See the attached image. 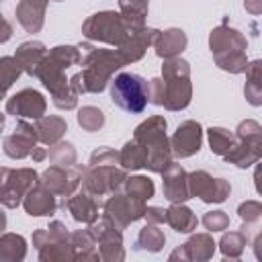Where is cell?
Here are the masks:
<instances>
[{"label":"cell","instance_id":"obj_27","mask_svg":"<svg viewBox=\"0 0 262 262\" xmlns=\"http://www.w3.org/2000/svg\"><path fill=\"white\" fill-rule=\"evenodd\" d=\"M35 131H37V139L45 145H53L57 141H61L63 133L68 131V125H66V119L63 117H57V115H43L41 119H37V125H35Z\"/></svg>","mask_w":262,"mask_h":262},{"label":"cell","instance_id":"obj_17","mask_svg":"<svg viewBox=\"0 0 262 262\" xmlns=\"http://www.w3.org/2000/svg\"><path fill=\"white\" fill-rule=\"evenodd\" d=\"M203 131L196 121H184L178 125L170 139V149L176 158H190L201 149Z\"/></svg>","mask_w":262,"mask_h":262},{"label":"cell","instance_id":"obj_39","mask_svg":"<svg viewBox=\"0 0 262 262\" xmlns=\"http://www.w3.org/2000/svg\"><path fill=\"white\" fill-rule=\"evenodd\" d=\"M78 123L84 131H98L104 125V115L96 106H84L78 113Z\"/></svg>","mask_w":262,"mask_h":262},{"label":"cell","instance_id":"obj_8","mask_svg":"<svg viewBox=\"0 0 262 262\" xmlns=\"http://www.w3.org/2000/svg\"><path fill=\"white\" fill-rule=\"evenodd\" d=\"M262 156V127L260 123L248 119L242 121L237 125L235 131V143L233 147L223 156L227 162L239 166V168H248L252 164H256Z\"/></svg>","mask_w":262,"mask_h":262},{"label":"cell","instance_id":"obj_10","mask_svg":"<svg viewBox=\"0 0 262 262\" xmlns=\"http://www.w3.org/2000/svg\"><path fill=\"white\" fill-rule=\"evenodd\" d=\"M37 182L39 176L33 168H0V203L8 209H16L27 190Z\"/></svg>","mask_w":262,"mask_h":262},{"label":"cell","instance_id":"obj_25","mask_svg":"<svg viewBox=\"0 0 262 262\" xmlns=\"http://www.w3.org/2000/svg\"><path fill=\"white\" fill-rule=\"evenodd\" d=\"M45 55H47V47L41 41H27V43L18 45V49L14 53V59L18 61L23 72H27L29 76L35 78L41 61L45 59Z\"/></svg>","mask_w":262,"mask_h":262},{"label":"cell","instance_id":"obj_36","mask_svg":"<svg viewBox=\"0 0 262 262\" xmlns=\"http://www.w3.org/2000/svg\"><path fill=\"white\" fill-rule=\"evenodd\" d=\"M207 133H209V145H211V151H213V154L225 156V154L233 147V143H235V135L229 133L227 129L211 127Z\"/></svg>","mask_w":262,"mask_h":262},{"label":"cell","instance_id":"obj_4","mask_svg":"<svg viewBox=\"0 0 262 262\" xmlns=\"http://www.w3.org/2000/svg\"><path fill=\"white\" fill-rule=\"evenodd\" d=\"M143 25H135L127 20L121 12L115 10H102L92 16H88L82 25V35L88 41H100L115 47H121L127 43Z\"/></svg>","mask_w":262,"mask_h":262},{"label":"cell","instance_id":"obj_7","mask_svg":"<svg viewBox=\"0 0 262 262\" xmlns=\"http://www.w3.org/2000/svg\"><path fill=\"white\" fill-rule=\"evenodd\" d=\"M111 100L127 113H143L149 102V82L137 74L121 72L111 82Z\"/></svg>","mask_w":262,"mask_h":262},{"label":"cell","instance_id":"obj_26","mask_svg":"<svg viewBox=\"0 0 262 262\" xmlns=\"http://www.w3.org/2000/svg\"><path fill=\"white\" fill-rule=\"evenodd\" d=\"M68 207V211L72 213V217L76 221L82 223H90L98 217V203L94 201V196L90 192H78V194H70V199L63 203Z\"/></svg>","mask_w":262,"mask_h":262},{"label":"cell","instance_id":"obj_29","mask_svg":"<svg viewBox=\"0 0 262 262\" xmlns=\"http://www.w3.org/2000/svg\"><path fill=\"white\" fill-rule=\"evenodd\" d=\"M119 164L125 168V170H139V168H145L147 164V147L135 139L127 141L123 145V149L119 151Z\"/></svg>","mask_w":262,"mask_h":262},{"label":"cell","instance_id":"obj_21","mask_svg":"<svg viewBox=\"0 0 262 262\" xmlns=\"http://www.w3.org/2000/svg\"><path fill=\"white\" fill-rule=\"evenodd\" d=\"M188 39L184 35L182 29H166V31H158L156 39H154V47H156V55L158 57H164V59H170V57H178L184 47H186Z\"/></svg>","mask_w":262,"mask_h":262},{"label":"cell","instance_id":"obj_13","mask_svg":"<svg viewBox=\"0 0 262 262\" xmlns=\"http://www.w3.org/2000/svg\"><path fill=\"white\" fill-rule=\"evenodd\" d=\"M145 213V203L131 196V194H113L104 203V217L119 229L123 231L129 223L141 219Z\"/></svg>","mask_w":262,"mask_h":262},{"label":"cell","instance_id":"obj_28","mask_svg":"<svg viewBox=\"0 0 262 262\" xmlns=\"http://www.w3.org/2000/svg\"><path fill=\"white\" fill-rule=\"evenodd\" d=\"M164 221L174 227L178 233H190L192 229H196V215L182 203H172L168 209H166V217Z\"/></svg>","mask_w":262,"mask_h":262},{"label":"cell","instance_id":"obj_19","mask_svg":"<svg viewBox=\"0 0 262 262\" xmlns=\"http://www.w3.org/2000/svg\"><path fill=\"white\" fill-rule=\"evenodd\" d=\"M23 207L31 217H45L55 213L57 203H55V194L49 188H45L41 182H37L23 196Z\"/></svg>","mask_w":262,"mask_h":262},{"label":"cell","instance_id":"obj_11","mask_svg":"<svg viewBox=\"0 0 262 262\" xmlns=\"http://www.w3.org/2000/svg\"><path fill=\"white\" fill-rule=\"evenodd\" d=\"M82 184L84 190L92 196H104L108 192H117L127 180V172L117 166H84Z\"/></svg>","mask_w":262,"mask_h":262},{"label":"cell","instance_id":"obj_1","mask_svg":"<svg viewBox=\"0 0 262 262\" xmlns=\"http://www.w3.org/2000/svg\"><path fill=\"white\" fill-rule=\"evenodd\" d=\"M82 61V53L74 45H57L49 49L45 59L41 61L37 76L43 86L51 92L53 104L61 111H70L78 104V94L70 88V80H66V70L70 66H78Z\"/></svg>","mask_w":262,"mask_h":262},{"label":"cell","instance_id":"obj_18","mask_svg":"<svg viewBox=\"0 0 262 262\" xmlns=\"http://www.w3.org/2000/svg\"><path fill=\"white\" fill-rule=\"evenodd\" d=\"M37 131L31 123L27 121H18L16 123V129L14 133L6 135L4 137V154L8 158H14V160H20V158H27L31 156V151L35 149L37 145Z\"/></svg>","mask_w":262,"mask_h":262},{"label":"cell","instance_id":"obj_16","mask_svg":"<svg viewBox=\"0 0 262 262\" xmlns=\"http://www.w3.org/2000/svg\"><path fill=\"white\" fill-rule=\"evenodd\" d=\"M45 108L47 102L43 94L35 88H25L10 96L6 102V113L18 119H41L45 115Z\"/></svg>","mask_w":262,"mask_h":262},{"label":"cell","instance_id":"obj_42","mask_svg":"<svg viewBox=\"0 0 262 262\" xmlns=\"http://www.w3.org/2000/svg\"><path fill=\"white\" fill-rule=\"evenodd\" d=\"M203 225H205L209 231H223V229H227V225H229V217H227L223 211H209V213L203 217Z\"/></svg>","mask_w":262,"mask_h":262},{"label":"cell","instance_id":"obj_33","mask_svg":"<svg viewBox=\"0 0 262 262\" xmlns=\"http://www.w3.org/2000/svg\"><path fill=\"white\" fill-rule=\"evenodd\" d=\"M246 76H248V82H246V88H244V94L246 98L250 100V104L258 106L262 102V86H260V61H252L248 68H246Z\"/></svg>","mask_w":262,"mask_h":262},{"label":"cell","instance_id":"obj_3","mask_svg":"<svg viewBox=\"0 0 262 262\" xmlns=\"http://www.w3.org/2000/svg\"><path fill=\"white\" fill-rule=\"evenodd\" d=\"M209 47H211V53L215 57V63L221 70L231 72V74L246 72V68H248V59H246L248 41L237 29H231L227 25L215 27L209 35Z\"/></svg>","mask_w":262,"mask_h":262},{"label":"cell","instance_id":"obj_9","mask_svg":"<svg viewBox=\"0 0 262 262\" xmlns=\"http://www.w3.org/2000/svg\"><path fill=\"white\" fill-rule=\"evenodd\" d=\"M33 244L37 246L41 260H76L70 233L61 221H53L49 227L37 229L33 233Z\"/></svg>","mask_w":262,"mask_h":262},{"label":"cell","instance_id":"obj_41","mask_svg":"<svg viewBox=\"0 0 262 262\" xmlns=\"http://www.w3.org/2000/svg\"><path fill=\"white\" fill-rule=\"evenodd\" d=\"M119 164V151L111 147H100L90 156L88 166H117Z\"/></svg>","mask_w":262,"mask_h":262},{"label":"cell","instance_id":"obj_2","mask_svg":"<svg viewBox=\"0 0 262 262\" xmlns=\"http://www.w3.org/2000/svg\"><path fill=\"white\" fill-rule=\"evenodd\" d=\"M84 49H88L86 57L80 61L84 70L70 78V88L76 94L102 92L111 82V76L127 63L119 53V49H100L90 45H84Z\"/></svg>","mask_w":262,"mask_h":262},{"label":"cell","instance_id":"obj_24","mask_svg":"<svg viewBox=\"0 0 262 262\" xmlns=\"http://www.w3.org/2000/svg\"><path fill=\"white\" fill-rule=\"evenodd\" d=\"M215 252V242L207 233H196L192 235L182 248L170 254V260L174 258H184V260H209Z\"/></svg>","mask_w":262,"mask_h":262},{"label":"cell","instance_id":"obj_47","mask_svg":"<svg viewBox=\"0 0 262 262\" xmlns=\"http://www.w3.org/2000/svg\"><path fill=\"white\" fill-rule=\"evenodd\" d=\"M31 158H33L35 162H43V160L47 158V151H45L43 147H37V145H35V149L31 151Z\"/></svg>","mask_w":262,"mask_h":262},{"label":"cell","instance_id":"obj_5","mask_svg":"<svg viewBox=\"0 0 262 262\" xmlns=\"http://www.w3.org/2000/svg\"><path fill=\"white\" fill-rule=\"evenodd\" d=\"M192 84L188 61L180 57H170L162 66V100L160 106L168 111H180L190 104Z\"/></svg>","mask_w":262,"mask_h":262},{"label":"cell","instance_id":"obj_32","mask_svg":"<svg viewBox=\"0 0 262 262\" xmlns=\"http://www.w3.org/2000/svg\"><path fill=\"white\" fill-rule=\"evenodd\" d=\"M27 254V244L16 233H4L0 237V260H23Z\"/></svg>","mask_w":262,"mask_h":262},{"label":"cell","instance_id":"obj_46","mask_svg":"<svg viewBox=\"0 0 262 262\" xmlns=\"http://www.w3.org/2000/svg\"><path fill=\"white\" fill-rule=\"evenodd\" d=\"M244 4H246V8H248L252 14H258L260 8H262V0H246Z\"/></svg>","mask_w":262,"mask_h":262},{"label":"cell","instance_id":"obj_31","mask_svg":"<svg viewBox=\"0 0 262 262\" xmlns=\"http://www.w3.org/2000/svg\"><path fill=\"white\" fill-rule=\"evenodd\" d=\"M70 244H72V248H74V254H76V260H86V258H100V254H98V250H94V237L88 233V231H74V233H70Z\"/></svg>","mask_w":262,"mask_h":262},{"label":"cell","instance_id":"obj_23","mask_svg":"<svg viewBox=\"0 0 262 262\" xmlns=\"http://www.w3.org/2000/svg\"><path fill=\"white\" fill-rule=\"evenodd\" d=\"M156 35H158V29H151V27H145V25H143L127 43H123L121 47H117L119 53L123 55L125 63H133V61L141 59L143 53H145V49L154 43Z\"/></svg>","mask_w":262,"mask_h":262},{"label":"cell","instance_id":"obj_30","mask_svg":"<svg viewBox=\"0 0 262 262\" xmlns=\"http://www.w3.org/2000/svg\"><path fill=\"white\" fill-rule=\"evenodd\" d=\"M164 244H166V235H164L162 229H158V223H147L139 231L135 248L137 250H147V252H160Z\"/></svg>","mask_w":262,"mask_h":262},{"label":"cell","instance_id":"obj_48","mask_svg":"<svg viewBox=\"0 0 262 262\" xmlns=\"http://www.w3.org/2000/svg\"><path fill=\"white\" fill-rule=\"evenodd\" d=\"M6 229V213L0 209V233Z\"/></svg>","mask_w":262,"mask_h":262},{"label":"cell","instance_id":"obj_45","mask_svg":"<svg viewBox=\"0 0 262 262\" xmlns=\"http://www.w3.org/2000/svg\"><path fill=\"white\" fill-rule=\"evenodd\" d=\"M12 37V25L0 14V43H6Z\"/></svg>","mask_w":262,"mask_h":262},{"label":"cell","instance_id":"obj_6","mask_svg":"<svg viewBox=\"0 0 262 262\" xmlns=\"http://www.w3.org/2000/svg\"><path fill=\"white\" fill-rule=\"evenodd\" d=\"M166 127H168L166 119L156 115V117H149L147 121H143L141 125H137L133 131V139L147 147L145 168L156 174H162L172 162V149H170V141L166 137Z\"/></svg>","mask_w":262,"mask_h":262},{"label":"cell","instance_id":"obj_14","mask_svg":"<svg viewBox=\"0 0 262 262\" xmlns=\"http://www.w3.org/2000/svg\"><path fill=\"white\" fill-rule=\"evenodd\" d=\"M186 180H188V194L199 196L205 203H223L231 192V186L227 180L213 178L205 170L186 174Z\"/></svg>","mask_w":262,"mask_h":262},{"label":"cell","instance_id":"obj_44","mask_svg":"<svg viewBox=\"0 0 262 262\" xmlns=\"http://www.w3.org/2000/svg\"><path fill=\"white\" fill-rule=\"evenodd\" d=\"M143 217L147 219V223H162L164 217H166V211L160 209V207H145Z\"/></svg>","mask_w":262,"mask_h":262},{"label":"cell","instance_id":"obj_20","mask_svg":"<svg viewBox=\"0 0 262 262\" xmlns=\"http://www.w3.org/2000/svg\"><path fill=\"white\" fill-rule=\"evenodd\" d=\"M164 180H162V188H164V196L170 203H182L186 199H190L188 194V180H186V172L180 164L170 162V166L162 172Z\"/></svg>","mask_w":262,"mask_h":262},{"label":"cell","instance_id":"obj_34","mask_svg":"<svg viewBox=\"0 0 262 262\" xmlns=\"http://www.w3.org/2000/svg\"><path fill=\"white\" fill-rule=\"evenodd\" d=\"M20 74L23 70L14 57H0V100L4 98L6 90L18 80Z\"/></svg>","mask_w":262,"mask_h":262},{"label":"cell","instance_id":"obj_35","mask_svg":"<svg viewBox=\"0 0 262 262\" xmlns=\"http://www.w3.org/2000/svg\"><path fill=\"white\" fill-rule=\"evenodd\" d=\"M119 8L127 20L135 23V25H145L149 2L147 0H119Z\"/></svg>","mask_w":262,"mask_h":262},{"label":"cell","instance_id":"obj_43","mask_svg":"<svg viewBox=\"0 0 262 262\" xmlns=\"http://www.w3.org/2000/svg\"><path fill=\"white\" fill-rule=\"evenodd\" d=\"M237 213L246 223H258V219L262 215V205L258 201H246L239 205Z\"/></svg>","mask_w":262,"mask_h":262},{"label":"cell","instance_id":"obj_38","mask_svg":"<svg viewBox=\"0 0 262 262\" xmlns=\"http://www.w3.org/2000/svg\"><path fill=\"white\" fill-rule=\"evenodd\" d=\"M246 242H248V235L246 231H229L221 237L219 246H221V252L223 256H229V258H239L244 248H246Z\"/></svg>","mask_w":262,"mask_h":262},{"label":"cell","instance_id":"obj_22","mask_svg":"<svg viewBox=\"0 0 262 262\" xmlns=\"http://www.w3.org/2000/svg\"><path fill=\"white\" fill-rule=\"evenodd\" d=\"M49 0H20L16 4V18L27 33H39L45 23V8Z\"/></svg>","mask_w":262,"mask_h":262},{"label":"cell","instance_id":"obj_12","mask_svg":"<svg viewBox=\"0 0 262 262\" xmlns=\"http://www.w3.org/2000/svg\"><path fill=\"white\" fill-rule=\"evenodd\" d=\"M88 233L98 244V254L102 260H123L125 258L123 235L106 217H96L94 221H90Z\"/></svg>","mask_w":262,"mask_h":262},{"label":"cell","instance_id":"obj_37","mask_svg":"<svg viewBox=\"0 0 262 262\" xmlns=\"http://www.w3.org/2000/svg\"><path fill=\"white\" fill-rule=\"evenodd\" d=\"M127 194L139 199V201H149L154 196V182L147 178V176H131L123 182Z\"/></svg>","mask_w":262,"mask_h":262},{"label":"cell","instance_id":"obj_15","mask_svg":"<svg viewBox=\"0 0 262 262\" xmlns=\"http://www.w3.org/2000/svg\"><path fill=\"white\" fill-rule=\"evenodd\" d=\"M45 188H49L53 194L59 196H70L82 182V170L80 168H70V166H59L53 164L49 166L39 180Z\"/></svg>","mask_w":262,"mask_h":262},{"label":"cell","instance_id":"obj_40","mask_svg":"<svg viewBox=\"0 0 262 262\" xmlns=\"http://www.w3.org/2000/svg\"><path fill=\"white\" fill-rule=\"evenodd\" d=\"M47 158L53 162V164H59V166H72L76 162V149L72 143H63V141H57L53 143V147L49 149Z\"/></svg>","mask_w":262,"mask_h":262},{"label":"cell","instance_id":"obj_49","mask_svg":"<svg viewBox=\"0 0 262 262\" xmlns=\"http://www.w3.org/2000/svg\"><path fill=\"white\" fill-rule=\"evenodd\" d=\"M2 129H4V115L0 113V131H2Z\"/></svg>","mask_w":262,"mask_h":262}]
</instances>
